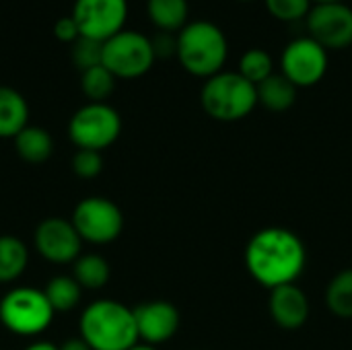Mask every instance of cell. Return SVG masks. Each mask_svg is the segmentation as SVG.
Segmentation results:
<instances>
[{
  "mask_svg": "<svg viewBox=\"0 0 352 350\" xmlns=\"http://www.w3.org/2000/svg\"><path fill=\"white\" fill-rule=\"evenodd\" d=\"M33 243L37 254L52 264H74L82 248V239L72 221H64L60 217L41 221L33 233Z\"/></svg>",
  "mask_w": 352,
  "mask_h": 350,
  "instance_id": "12",
  "label": "cell"
},
{
  "mask_svg": "<svg viewBox=\"0 0 352 350\" xmlns=\"http://www.w3.org/2000/svg\"><path fill=\"white\" fill-rule=\"evenodd\" d=\"M153 43V52L155 58H171L177 54V33H167V31H159L155 37H151Z\"/></svg>",
  "mask_w": 352,
  "mask_h": 350,
  "instance_id": "28",
  "label": "cell"
},
{
  "mask_svg": "<svg viewBox=\"0 0 352 350\" xmlns=\"http://www.w3.org/2000/svg\"><path fill=\"white\" fill-rule=\"evenodd\" d=\"M182 68L198 78H210L223 72L229 58L225 31L212 21H190L177 33V54Z\"/></svg>",
  "mask_w": 352,
  "mask_h": 350,
  "instance_id": "3",
  "label": "cell"
},
{
  "mask_svg": "<svg viewBox=\"0 0 352 350\" xmlns=\"http://www.w3.org/2000/svg\"><path fill=\"white\" fill-rule=\"evenodd\" d=\"M29 264L27 245L14 235H0V283L16 281Z\"/></svg>",
  "mask_w": 352,
  "mask_h": 350,
  "instance_id": "20",
  "label": "cell"
},
{
  "mask_svg": "<svg viewBox=\"0 0 352 350\" xmlns=\"http://www.w3.org/2000/svg\"><path fill=\"white\" fill-rule=\"evenodd\" d=\"M68 134L76 149L101 153L120 138L122 118L107 103H87L70 118Z\"/></svg>",
  "mask_w": 352,
  "mask_h": 350,
  "instance_id": "7",
  "label": "cell"
},
{
  "mask_svg": "<svg viewBox=\"0 0 352 350\" xmlns=\"http://www.w3.org/2000/svg\"><path fill=\"white\" fill-rule=\"evenodd\" d=\"M52 309L58 314V311H70L74 309L78 303H80V295H82V289L80 285L74 281V276H54L47 281L45 289H43Z\"/></svg>",
  "mask_w": 352,
  "mask_h": 350,
  "instance_id": "21",
  "label": "cell"
},
{
  "mask_svg": "<svg viewBox=\"0 0 352 350\" xmlns=\"http://www.w3.org/2000/svg\"><path fill=\"white\" fill-rule=\"evenodd\" d=\"M78 330L93 350H130L138 344L134 309L113 299H99L87 305Z\"/></svg>",
  "mask_w": 352,
  "mask_h": 350,
  "instance_id": "2",
  "label": "cell"
},
{
  "mask_svg": "<svg viewBox=\"0 0 352 350\" xmlns=\"http://www.w3.org/2000/svg\"><path fill=\"white\" fill-rule=\"evenodd\" d=\"M80 37L107 41L124 31L128 19V0H74L72 14Z\"/></svg>",
  "mask_w": 352,
  "mask_h": 350,
  "instance_id": "10",
  "label": "cell"
},
{
  "mask_svg": "<svg viewBox=\"0 0 352 350\" xmlns=\"http://www.w3.org/2000/svg\"><path fill=\"white\" fill-rule=\"evenodd\" d=\"M72 171L76 177L82 179H93L103 171V157L97 151H87L78 149L72 157Z\"/></svg>",
  "mask_w": 352,
  "mask_h": 350,
  "instance_id": "27",
  "label": "cell"
},
{
  "mask_svg": "<svg viewBox=\"0 0 352 350\" xmlns=\"http://www.w3.org/2000/svg\"><path fill=\"white\" fill-rule=\"evenodd\" d=\"M305 25L309 37L328 52L346 50L352 45V6L346 2L314 4Z\"/></svg>",
  "mask_w": 352,
  "mask_h": 350,
  "instance_id": "11",
  "label": "cell"
},
{
  "mask_svg": "<svg viewBox=\"0 0 352 350\" xmlns=\"http://www.w3.org/2000/svg\"><path fill=\"white\" fill-rule=\"evenodd\" d=\"M326 305L332 316L352 320V268L338 272L326 289Z\"/></svg>",
  "mask_w": 352,
  "mask_h": 350,
  "instance_id": "22",
  "label": "cell"
},
{
  "mask_svg": "<svg viewBox=\"0 0 352 350\" xmlns=\"http://www.w3.org/2000/svg\"><path fill=\"white\" fill-rule=\"evenodd\" d=\"M266 10L283 23H297L305 21L314 2L311 0H264Z\"/></svg>",
  "mask_w": 352,
  "mask_h": 350,
  "instance_id": "25",
  "label": "cell"
},
{
  "mask_svg": "<svg viewBox=\"0 0 352 350\" xmlns=\"http://www.w3.org/2000/svg\"><path fill=\"white\" fill-rule=\"evenodd\" d=\"M56 311L39 289L16 287L0 299V322L16 336H39L54 322Z\"/></svg>",
  "mask_w": 352,
  "mask_h": 350,
  "instance_id": "5",
  "label": "cell"
},
{
  "mask_svg": "<svg viewBox=\"0 0 352 350\" xmlns=\"http://www.w3.org/2000/svg\"><path fill=\"white\" fill-rule=\"evenodd\" d=\"M72 276L80 289L97 291L109 283L111 268L109 262L99 254H80L72 264Z\"/></svg>",
  "mask_w": 352,
  "mask_h": 350,
  "instance_id": "19",
  "label": "cell"
},
{
  "mask_svg": "<svg viewBox=\"0 0 352 350\" xmlns=\"http://www.w3.org/2000/svg\"><path fill=\"white\" fill-rule=\"evenodd\" d=\"M268 307L272 320L283 330H297L309 320V299L295 283L272 289Z\"/></svg>",
  "mask_w": 352,
  "mask_h": 350,
  "instance_id": "14",
  "label": "cell"
},
{
  "mask_svg": "<svg viewBox=\"0 0 352 350\" xmlns=\"http://www.w3.org/2000/svg\"><path fill=\"white\" fill-rule=\"evenodd\" d=\"M307 262V250L301 237L285 227L258 231L245 248V268L266 289L295 283Z\"/></svg>",
  "mask_w": 352,
  "mask_h": 350,
  "instance_id": "1",
  "label": "cell"
},
{
  "mask_svg": "<svg viewBox=\"0 0 352 350\" xmlns=\"http://www.w3.org/2000/svg\"><path fill=\"white\" fill-rule=\"evenodd\" d=\"M72 225L82 241L105 245L116 241L124 229V215L116 202L103 196H89L72 210Z\"/></svg>",
  "mask_w": 352,
  "mask_h": 350,
  "instance_id": "8",
  "label": "cell"
},
{
  "mask_svg": "<svg viewBox=\"0 0 352 350\" xmlns=\"http://www.w3.org/2000/svg\"><path fill=\"white\" fill-rule=\"evenodd\" d=\"M256 91H258V105L266 107L268 111H276V113L287 111L297 101V87L280 72L268 76L264 83L256 87Z\"/></svg>",
  "mask_w": 352,
  "mask_h": 350,
  "instance_id": "17",
  "label": "cell"
},
{
  "mask_svg": "<svg viewBox=\"0 0 352 350\" xmlns=\"http://www.w3.org/2000/svg\"><path fill=\"white\" fill-rule=\"evenodd\" d=\"M130 350H157L155 347H151V344H136V347H132Z\"/></svg>",
  "mask_w": 352,
  "mask_h": 350,
  "instance_id": "32",
  "label": "cell"
},
{
  "mask_svg": "<svg viewBox=\"0 0 352 350\" xmlns=\"http://www.w3.org/2000/svg\"><path fill=\"white\" fill-rule=\"evenodd\" d=\"M116 80L118 78L103 64L80 72V89L91 103H105L116 89Z\"/></svg>",
  "mask_w": 352,
  "mask_h": 350,
  "instance_id": "23",
  "label": "cell"
},
{
  "mask_svg": "<svg viewBox=\"0 0 352 350\" xmlns=\"http://www.w3.org/2000/svg\"><path fill=\"white\" fill-rule=\"evenodd\" d=\"M101 56H103V43L101 41H95L89 37H78L72 43V62L80 72H85L93 66H99Z\"/></svg>",
  "mask_w": 352,
  "mask_h": 350,
  "instance_id": "26",
  "label": "cell"
},
{
  "mask_svg": "<svg viewBox=\"0 0 352 350\" xmlns=\"http://www.w3.org/2000/svg\"><path fill=\"white\" fill-rule=\"evenodd\" d=\"M245 80H250L252 85H260L264 83L268 76L274 74V60L272 56L262 50V47H252L248 50L241 58H239V70H237Z\"/></svg>",
  "mask_w": 352,
  "mask_h": 350,
  "instance_id": "24",
  "label": "cell"
},
{
  "mask_svg": "<svg viewBox=\"0 0 352 350\" xmlns=\"http://www.w3.org/2000/svg\"><path fill=\"white\" fill-rule=\"evenodd\" d=\"M237 2H254V0H237Z\"/></svg>",
  "mask_w": 352,
  "mask_h": 350,
  "instance_id": "34",
  "label": "cell"
},
{
  "mask_svg": "<svg viewBox=\"0 0 352 350\" xmlns=\"http://www.w3.org/2000/svg\"><path fill=\"white\" fill-rule=\"evenodd\" d=\"M58 350H93L80 336L78 338H68V340H64L60 347H58Z\"/></svg>",
  "mask_w": 352,
  "mask_h": 350,
  "instance_id": "30",
  "label": "cell"
},
{
  "mask_svg": "<svg viewBox=\"0 0 352 350\" xmlns=\"http://www.w3.org/2000/svg\"><path fill=\"white\" fill-rule=\"evenodd\" d=\"M25 126H29L25 97L16 89L0 85V138H14Z\"/></svg>",
  "mask_w": 352,
  "mask_h": 350,
  "instance_id": "15",
  "label": "cell"
},
{
  "mask_svg": "<svg viewBox=\"0 0 352 350\" xmlns=\"http://www.w3.org/2000/svg\"><path fill=\"white\" fill-rule=\"evenodd\" d=\"M25 350H58V347L52 342H45V340H37V342H31Z\"/></svg>",
  "mask_w": 352,
  "mask_h": 350,
  "instance_id": "31",
  "label": "cell"
},
{
  "mask_svg": "<svg viewBox=\"0 0 352 350\" xmlns=\"http://www.w3.org/2000/svg\"><path fill=\"white\" fill-rule=\"evenodd\" d=\"M314 4H332V2H344V0H311Z\"/></svg>",
  "mask_w": 352,
  "mask_h": 350,
  "instance_id": "33",
  "label": "cell"
},
{
  "mask_svg": "<svg viewBox=\"0 0 352 350\" xmlns=\"http://www.w3.org/2000/svg\"><path fill=\"white\" fill-rule=\"evenodd\" d=\"M146 14L159 31L179 33L190 21L188 0H146Z\"/></svg>",
  "mask_w": 352,
  "mask_h": 350,
  "instance_id": "18",
  "label": "cell"
},
{
  "mask_svg": "<svg viewBox=\"0 0 352 350\" xmlns=\"http://www.w3.org/2000/svg\"><path fill=\"white\" fill-rule=\"evenodd\" d=\"M328 64V50L309 35L289 41L280 54V74L287 76L297 89L318 85L326 76Z\"/></svg>",
  "mask_w": 352,
  "mask_h": 350,
  "instance_id": "9",
  "label": "cell"
},
{
  "mask_svg": "<svg viewBox=\"0 0 352 350\" xmlns=\"http://www.w3.org/2000/svg\"><path fill=\"white\" fill-rule=\"evenodd\" d=\"M134 322L138 330V340H142V344L157 347L177 334L179 311L175 305L163 299L146 301L134 309Z\"/></svg>",
  "mask_w": 352,
  "mask_h": 350,
  "instance_id": "13",
  "label": "cell"
},
{
  "mask_svg": "<svg viewBox=\"0 0 352 350\" xmlns=\"http://www.w3.org/2000/svg\"><path fill=\"white\" fill-rule=\"evenodd\" d=\"M155 52L151 37L138 31L124 29L118 35L103 41L101 64L116 76L124 80L144 76L155 64Z\"/></svg>",
  "mask_w": 352,
  "mask_h": 350,
  "instance_id": "6",
  "label": "cell"
},
{
  "mask_svg": "<svg viewBox=\"0 0 352 350\" xmlns=\"http://www.w3.org/2000/svg\"><path fill=\"white\" fill-rule=\"evenodd\" d=\"M202 109L217 122H237L248 118L258 105L256 85L239 72H219L204 80L200 91Z\"/></svg>",
  "mask_w": 352,
  "mask_h": 350,
  "instance_id": "4",
  "label": "cell"
},
{
  "mask_svg": "<svg viewBox=\"0 0 352 350\" xmlns=\"http://www.w3.org/2000/svg\"><path fill=\"white\" fill-rule=\"evenodd\" d=\"M12 140L16 155L31 165L45 163L54 153V138L41 126H25Z\"/></svg>",
  "mask_w": 352,
  "mask_h": 350,
  "instance_id": "16",
  "label": "cell"
},
{
  "mask_svg": "<svg viewBox=\"0 0 352 350\" xmlns=\"http://www.w3.org/2000/svg\"><path fill=\"white\" fill-rule=\"evenodd\" d=\"M54 35H56L60 41H64V43H74V41L80 37L78 27H76V23H74L72 17H62V19H58L56 25H54Z\"/></svg>",
  "mask_w": 352,
  "mask_h": 350,
  "instance_id": "29",
  "label": "cell"
}]
</instances>
